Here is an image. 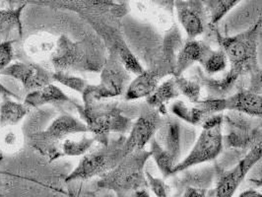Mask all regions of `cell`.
<instances>
[{"label":"cell","instance_id":"1","mask_svg":"<svg viewBox=\"0 0 262 197\" xmlns=\"http://www.w3.org/2000/svg\"><path fill=\"white\" fill-rule=\"evenodd\" d=\"M56 71H101L105 63L104 53L95 39L74 41L61 35L50 57Z\"/></svg>","mask_w":262,"mask_h":197},{"label":"cell","instance_id":"2","mask_svg":"<svg viewBox=\"0 0 262 197\" xmlns=\"http://www.w3.org/2000/svg\"><path fill=\"white\" fill-rule=\"evenodd\" d=\"M151 158L150 150L131 152L118 165L100 177L97 186L114 191L118 196L133 195L140 189H146L148 183L145 176V165Z\"/></svg>","mask_w":262,"mask_h":197},{"label":"cell","instance_id":"3","mask_svg":"<svg viewBox=\"0 0 262 197\" xmlns=\"http://www.w3.org/2000/svg\"><path fill=\"white\" fill-rule=\"evenodd\" d=\"M219 46L231 64L230 71L241 77L249 74L257 65V49L262 36V15L248 30L233 37L222 36L214 30Z\"/></svg>","mask_w":262,"mask_h":197},{"label":"cell","instance_id":"4","mask_svg":"<svg viewBox=\"0 0 262 197\" xmlns=\"http://www.w3.org/2000/svg\"><path fill=\"white\" fill-rule=\"evenodd\" d=\"M80 118L87 124L89 132L97 138V143L107 144L114 133L124 134L130 130L132 120L117 103L103 101L79 105L73 102Z\"/></svg>","mask_w":262,"mask_h":197},{"label":"cell","instance_id":"5","mask_svg":"<svg viewBox=\"0 0 262 197\" xmlns=\"http://www.w3.org/2000/svg\"><path fill=\"white\" fill-rule=\"evenodd\" d=\"M126 137L120 136L118 139L110 140L107 144L93 146L84 154L78 165L66 177V183L74 181H89L100 178L105 172L113 170L123 159V145Z\"/></svg>","mask_w":262,"mask_h":197},{"label":"cell","instance_id":"6","mask_svg":"<svg viewBox=\"0 0 262 197\" xmlns=\"http://www.w3.org/2000/svg\"><path fill=\"white\" fill-rule=\"evenodd\" d=\"M81 132H90L87 124L81 118L63 114L54 118L46 129L30 135L29 143L50 162H53L61 157L60 145L63 140Z\"/></svg>","mask_w":262,"mask_h":197},{"label":"cell","instance_id":"7","mask_svg":"<svg viewBox=\"0 0 262 197\" xmlns=\"http://www.w3.org/2000/svg\"><path fill=\"white\" fill-rule=\"evenodd\" d=\"M223 116L217 114L203 122L201 125L203 130L200 133L196 143L190 153L174 166L172 174L213 161L219 156L223 149Z\"/></svg>","mask_w":262,"mask_h":197},{"label":"cell","instance_id":"8","mask_svg":"<svg viewBox=\"0 0 262 197\" xmlns=\"http://www.w3.org/2000/svg\"><path fill=\"white\" fill-rule=\"evenodd\" d=\"M130 83V72L120 61L118 54L108 51V56L101 69L99 84H89L82 93L83 104L116 98L125 93Z\"/></svg>","mask_w":262,"mask_h":197},{"label":"cell","instance_id":"9","mask_svg":"<svg viewBox=\"0 0 262 197\" xmlns=\"http://www.w3.org/2000/svg\"><path fill=\"white\" fill-rule=\"evenodd\" d=\"M262 158V139L250 149L249 154L242 159L236 166L225 171L222 169H215V188L209 190V196L231 197L236 192L238 185L245 180L252 167Z\"/></svg>","mask_w":262,"mask_h":197},{"label":"cell","instance_id":"10","mask_svg":"<svg viewBox=\"0 0 262 197\" xmlns=\"http://www.w3.org/2000/svg\"><path fill=\"white\" fill-rule=\"evenodd\" d=\"M85 19H87L103 39L108 51H113L118 54L122 64L130 73L137 75L144 70L139 59L131 52L119 29L104 22L103 16H89L85 17Z\"/></svg>","mask_w":262,"mask_h":197},{"label":"cell","instance_id":"11","mask_svg":"<svg viewBox=\"0 0 262 197\" xmlns=\"http://www.w3.org/2000/svg\"><path fill=\"white\" fill-rule=\"evenodd\" d=\"M162 115L156 108L147 105L143 107L139 117L132 123L129 134L123 145L124 156L131 152L145 149V146L150 143L155 136L161 123Z\"/></svg>","mask_w":262,"mask_h":197},{"label":"cell","instance_id":"12","mask_svg":"<svg viewBox=\"0 0 262 197\" xmlns=\"http://www.w3.org/2000/svg\"><path fill=\"white\" fill-rule=\"evenodd\" d=\"M174 10L188 39L201 36L210 24L204 0H176Z\"/></svg>","mask_w":262,"mask_h":197},{"label":"cell","instance_id":"13","mask_svg":"<svg viewBox=\"0 0 262 197\" xmlns=\"http://www.w3.org/2000/svg\"><path fill=\"white\" fill-rule=\"evenodd\" d=\"M191 104L186 105L182 101H177L171 105V113L176 118H181L192 125H202L207 118L226 111L223 98L199 100Z\"/></svg>","mask_w":262,"mask_h":197},{"label":"cell","instance_id":"14","mask_svg":"<svg viewBox=\"0 0 262 197\" xmlns=\"http://www.w3.org/2000/svg\"><path fill=\"white\" fill-rule=\"evenodd\" d=\"M0 75L19 81L28 92L38 90L53 82L52 73L42 66L33 62H12L0 73Z\"/></svg>","mask_w":262,"mask_h":197},{"label":"cell","instance_id":"15","mask_svg":"<svg viewBox=\"0 0 262 197\" xmlns=\"http://www.w3.org/2000/svg\"><path fill=\"white\" fill-rule=\"evenodd\" d=\"M184 43V39L180 29L176 24H173L164 36L161 46L160 58L158 60L157 65L153 67L159 70L163 77L173 74L177 56Z\"/></svg>","mask_w":262,"mask_h":197},{"label":"cell","instance_id":"16","mask_svg":"<svg viewBox=\"0 0 262 197\" xmlns=\"http://www.w3.org/2000/svg\"><path fill=\"white\" fill-rule=\"evenodd\" d=\"M163 78L159 70L153 67L144 69L128 84L124 97L127 101H135L148 98L157 89L160 80Z\"/></svg>","mask_w":262,"mask_h":197},{"label":"cell","instance_id":"17","mask_svg":"<svg viewBox=\"0 0 262 197\" xmlns=\"http://www.w3.org/2000/svg\"><path fill=\"white\" fill-rule=\"evenodd\" d=\"M225 105L226 111L262 119V95L250 92L248 89L226 98Z\"/></svg>","mask_w":262,"mask_h":197},{"label":"cell","instance_id":"18","mask_svg":"<svg viewBox=\"0 0 262 197\" xmlns=\"http://www.w3.org/2000/svg\"><path fill=\"white\" fill-rule=\"evenodd\" d=\"M162 120V123L159 127L155 138L165 150H167L170 155L179 161L181 156V124L180 121L174 118L168 117Z\"/></svg>","mask_w":262,"mask_h":197},{"label":"cell","instance_id":"19","mask_svg":"<svg viewBox=\"0 0 262 197\" xmlns=\"http://www.w3.org/2000/svg\"><path fill=\"white\" fill-rule=\"evenodd\" d=\"M210 49L209 46L203 43L202 41L195 39H187L178 53L176 68L172 76L183 75L184 71L194 63H200Z\"/></svg>","mask_w":262,"mask_h":197},{"label":"cell","instance_id":"20","mask_svg":"<svg viewBox=\"0 0 262 197\" xmlns=\"http://www.w3.org/2000/svg\"><path fill=\"white\" fill-rule=\"evenodd\" d=\"M24 103L32 108H38L47 105L71 103L73 101L59 87L50 83L38 90L28 92Z\"/></svg>","mask_w":262,"mask_h":197},{"label":"cell","instance_id":"21","mask_svg":"<svg viewBox=\"0 0 262 197\" xmlns=\"http://www.w3.org/2000/svg\"><path fill=\"white\" fill-rule=\"evenodd\" d=\"M11 97H3L0 103V128L17 126L30 114L32 107L25 103H19Z\"/></svg>","mask_w":262,"mask_h":197},{"label":"cell","instance_id":"22","mask_svg":"<svg viewBox=\"0 0 262 197\" xmlns=\"http://www.w3.org/2000/svg\"><path fill=\"white\" fill-rule=\"evenodd\" d=\"M179 96L180 92L176 85L174 78L172 77L159 85L157 89L146 98V104L156 108L162 116L166 117L168 115L167 105Z\"/></svg>","mask_w":262,"mask_h":197},{"label":"cell","instance_id":"23","mask_svg":"<svg viewBox=\"0 0 262 197\" xmlns=\"http://www.w3.org/2000/svg\"><path fill=\"white\" fill-rule=\"evenodd\" d=\"M97 138L91 132H81L68 136L60 145L61 157H78L86 154L94 145Z\"/></svg>","mask_w":262,"mask_h":197},{"label":"cell","instance_id":"24","mask_svg":"<svg viewBox=\"0 0 262 197\" xmlns=\"http://www.w3.org/2000/svg\"><path fill=\"white\" fill-rule=\"evenodd\" d=\"M150 152L151 157L154 159L156 165L164 178H169L172 174V170L174 166L178 164V161L172 155L165 150L161 145L159 144L156 138L153 137L150 141Z\"/></svg>","mask_w":262,"mask_h":197},{"label":"cell","instance_id":"25","mask_svg":"<svg viewBox=\"0 0 262 197\" xmlns=\"http://www.w3.org/2000/svg\"><path fill=\"white\" fill-rule=\"evenodd\" d=\"M24 7L8 9L0 7V39L8 37L13 31L22 33L21 15Z\"/></svg>","mask_w":262,"mask_h":197},{"label":"cell","instance_id":"26","mask_svg":"<svg viewBox=\"0 0 262 197\" xmlns=\"http://www.w3.org/2000/svg\"><path fill=\"white\" fill-rule=\"evenodd\" d=\"M228 57L222 49L218 51L210 49L199 64L202 67L206 75L213 76L215 74L223 72L228 66Z\"/></svg>","mask_w":262,"mask_h":197},{"label":"cell","instance_id":"27","mask_svg":"<svg viewBox=\"0 0 262 197\" xmlns=\"http://www.w3.org/2000/svg\"><path fill=\"white\" fill-rule=\"evenodd\" d=\"M242 0H204L211 25H216Z\"/></svg>","mask_w":262,"mask_h":197},{"label":"cell","instance_id":"28","mask_svg":"<svg viewBox=\"0 0 262 197\" xmlns=\"http://www.w3.org/2000/svg\"><path fill=\"white\" fill-rule=\"evenodd\" d=\"M55 42L48 37L43 38L34 36L27 40V53L30 54V56L37 58H43L47 56L50 58L54 50Z\"/></svg>","mask_w":262,"mask_h":197},{"label":"cell","instance_id":"29","mask_svg":"<svg viewBox=\"0 0 262 197\" xmlns=\"http://www.w3.org/2000/svg\"><path fill=\"white\" fill-rule=\"evenodd\" d=\"M16 126H7L0 128V147L5 152H16L23 144V135Z\"/></svg>","mask_w":262,"mask_h":197},{"label":"cell","instance_id":"30","mask_svg":"<svg viewBox=\"0 0 262 197\" xmlns=\"http://www.w3.org/2000/svg\"><path fill=\"white\" fill-rule=\"evenodd\" d=\"M172 77L174 78V82L180 95H183L190 103H196L200 100L201 86L199 82L191 79L185 78L183 75Z\"/></svg>","mask_w":262,"mask_h":197},{"label":"cell","instance_id":"31","mask_svg":"<svg viewBox=\"0 0 262 197\" xmlns=\"http://www.w3.org/2000/svg\"><path fill=\"white\" fill-rule=\"evenodd\" d=\"M52 78L53 82L59 83L62 86H66L67 88L75 91V92L82 94L84 90L89 85L88 81L82 77L72 75L66 71H54L52 73Z\"/></svg>","mask_w":262,"mask_h":197},{"label":"cell","instance_id":"32","mask_svg":"<svg viewBox=\"0 0 262 197\" xmlns=\"http://www.w3.org/2000/svg\"><path fill=\"white\" fill-rule=\"evenodd\" d=\"M14 40H3L0 42V73L13 61Z\"/></svg>","mask_w":262,"mask_h":197},{"label":"cell","instance_id":"33","mask_svg":"<svg viewBox=\"0 0 262 197\" xmlns=\"http://www.w3.org/2000/svg\"><path fill=\"white\" fill-rule=\"evenodd\" d=\"M148 186L151 188L153 193L158 197H167L170 195V187L162 179L153 177L148 171H145Z\"/></svg>","mask_w":262,"mask_h":197},{"label":"cell","instance_id":"34","mask_svg":"<svg viewBox=\"0 0 262 197\" xmlns=\"http://www.w3.org/2000/svg\"><path fill=\"white\" fill-rule=\"evenodd\" d=\"M250 80L248 90L250 92L262 95V69L257 67L249 73Z\"/></svg>","mask_w":262,"mask_h":197},{"label":"cell","instance_id":"35","mask_svg":"<svg viewBox=\"0 0 262 197\" xmlns=\"http://www.w3.org/2000/svg\"><path fill=\"white\" fill-rule=\"evenodd\" d=\"M158 7L162 8L166 12L173 15L174 7H176V0H151Z\"/></svg>","mask_w":262,"mask_h":197},{"label":"cell","instance_id":"36","mask_svg":"<svg viewBox=\"0 0 262 197\" xmlns=\"http://www.w3.org/2000/svg\"><path fill=\"white\" fill-rule=\"evenodd\" d=\"M209 190L206 188H200L194 186H187L184 192V196L202 197L207 196Z\"/></svg>","mask_w":262,"mask_h":197},{"label":"cell","instance_id":"37","mask_svg":"<svg viewBox=\"0 0 262 197\" xmlns=\"http://www.w3.org/2000/svg\"><path fill=\"white\" fill-rule=\"evenodd\" d=\"M31 0H0V7L8 8V9H16L25 7L27 3Z\"/></svg>","mask_w":262,"mask_h":197},{"label":"cell","instance_id":"38","mask_svg":"<svg viewBox=\"0 0 262 197\" xmlns=\"http://www.w3.org/2000/svg\"><path fill=\"white\" fill-rule=\"evenodd\" d=\"M0 95H1L2 97H11V98H14L15 100H21L18 95H16L15 93L10 91V90H9L7 87H5L1 82H0Z\"/></svg>","mask_w":262,"mask_h":197},{"label":"cell","instance_id":"39","mask_svg":"<svg viewBox=\"0 0 262 197\" xmlns=\"http://www.w3.org/2000/svg\"><path fill=\"white\" fill-rule=\"evenodd\" d=\"M239 196H262V194H259L258 192L253 191V190H249V191H245V192H243Z\"/></svg>","mask_w":262,"mask_h":197}]
</instances>
